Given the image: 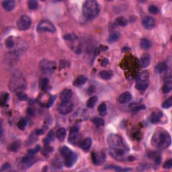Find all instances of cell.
<instances>
[{"mask_svg": "<svg viewBox=\"0 0 172 172\" xmlns=\"http://www.w3.org/2000/svg\"><path fill=\"white\" fill-rule=\"evenodd\" d=\"M107 141L110 146V155L117 160H124L128 148L124 143L123 139L118 134H110L108 137Z\"/></svg>", "mask_w": 172, "mask_h": 172, "instance_id": "1", "label": "cell"}, {"mask_svg": "<svg viewBox=\"0 0 172 172\" xmlns=\"http://www.w3.org/2000/svg\"><path fill=\"white\" fill-rule=\"evenodd\" d=\"M153 146L159 149H166L171 144V139L169 132L162 128L155 131L151 139Z\"/></svg>", "mask_w": 172, "mask_h": 172, "instance_id": "2", "label": "cell"}, {"mask_svg": "<svg viewBox=\"0 0 172 172\" xmlns=\"http://www.w3.org/2000/svg\"><path fill=\"white\" fill-rule=\"evenodd\" d=\"M100 5L94 0H88L83 4V14L86 18L92 20L96 18L100 13Z\"/></svg>", "mask_w": 172, "mask_h": 172, "instance_id": "3", "label": "cell"}, {"mask_svg": "<svg viewBox=\"0 0 172 172\" xmlns=\"http://www.w3.org/2000/svg\"><path fill=\"white\" fill-rule=\"evenodd\" d=\"M27 84L24 77L21 74L13 75L9 81V88L12 92L20 93L26 89Z\"/></svg>", "mask_w": 172, "mask_h": 172, "instance_id": "4", "label": "cell"}, {"mask_svg": "<svg viewBox=\"0 0 172 172\" xmlns=\"http://www.w3.org/2000/svg\"><path fill=\"white\" fill-rule=\"evenodd\" d=\"M149 84V74L147 71L140 73L137 78L136 87L140 91H145Z\"/></svg>", "mask_w": 172, "mask_h": 172, "instance_id": "5", "label": "cell"}, {"mask_svg": "<svg viewBox=\"0 0 172 172\" xmlns=\"http://www.w3.org/2000/svg\"><path fill=\"white\" fill-rule=\"evenodd\" d=\"M56 69V64L53 61L44 59L40 63V69L44 74H51Z\"/></svg>", "mask_w": 172, "mask_h": 172, "instance_id": "6", "label": "cell"}, {"mask_svg": "<svg viewBox=\"0 0 172 172\" xmlns=\"http://www.w3.org/2000/svg\"><path fill=\"white\" fill-rule=\"evenodd\" d=\"M37 31L38 32H55L56 28L52 22L48 20H43L40 22L37 26Z\"/></svg>", "mask_w": 172, "mask_h": 172, "instance_id": "7", "label": "cell"}, {"mask_svg": "<svg viewBox=\"0 0 172 172\" xmlns=\"http://www.w3.org/2000/svg\"><path fill=\"white\" fill-rule=\"evenodd\" d=\"M38 101L40 105L43 107H49L53 103V97L49 94L46 93V91H44L38 96Z\"/></svg>", "mask_w": 172, "mask_h": 172, "instance_id": "8", "label": "cell"}, {"mask_svg": "<svg viewBox=\"0 0 172 172\" xmlns=\"http://www.w3.org/2000/svg\"><path fill=\"white\" fill-rule=\"evenodd\" d=\"M58 112L59 114L62 115H67L72 111L73 109V104L72 102H62L58 106Z\"/></svg>", "mask_w": 172, "mask_h": 172, "instance_id": "9", "label": "cell"}, {"mask_svg": "<svg viewBox=\"0 0 172 172\" xmlns=\"http://www.w3.org/2000/svg\"><path fill=\"white\" fill-rule=\"evenodd\" d=\"M32 21L28 16L24 15L20 18L18 22V27L20 30H26L30 27Z\"/></svg>", "mask_w": 172, "mask_h": 172, "instance_id": "10", "label": "cell"}, {"mask_svg": "<svg viewBox=\"0 0 172 172\" xmlns=\"http://www.w3.org/2000/svg\"><path fill=\"white\" fill-rule=\"evenodd\" d=\"M79 129L77 127H73L71 129L70 133H69V142L71 144L75 145L77 144L79 139Z\"/></svg>", "mask_w": 172, "mask_h": 172, "instance_id": "11", "label": "cell"}, {"mask_svg": "<svg viewBox=\"0 0 172 172\" xmlns=\"http://www.w3.org/2000/svg\"><path fill=\"white\" fill-rule=\"evenodd\" d=\"M155 24H156L155 20L153 18L150 17V16H147L143 20V25L146 29H153L155 26Z\"/></svg>", "mask_w": 172, "mask_h": 172, "instance_id": "12", "label": "cell"}, {"mask_svg": "<svg viewBox=\"0 0 172 172\" xmlns=\"http://www.w3.org/2000/svg\"><path fill=\"white\" fill-rule=\"evenodd\" d=\"M92 161L95 165H100L105 160V155L103 153H92Z\"/></svg>", "mask_w": 172, "mask_h": 172, "instance_id": "13", "label": "cell"}, {"mask_svg": "<svg viewBox=\"0 0 172 172\" xmlns=\"http://www.w3.org/2000/svg\"><path fill=\"white\" fill-rule=\"evenodd\" d=\"M77 161V155L76 153H73L72 155H71L70 156L65 158L64 163L65 165L67 167H71L75 164V163Z\"/></svg>", "mask_w": 172, "mask_h": 172, "instance_id": "14", "label": "cell"}, {"mask_svg": "<svg viewBox=\"0 0 172 172\" xmlns=\"http://www.w3.org/2000/svg\"><path fill=\"white\" fill-rule=\"evenodd\" d=\"M132 99V96L129 91H125L122 93L118 98V102L120 104H126L130 102Z\"/></svg>", "mask_w": 172, "mask_h": 172, "instance_id": "15", "label": "cell"}, {"mask_svg": "<svg viewBox=\"0 0 172 172\" xmlns=\"http://www.w3.org/2000/svg\"><path fill=\"white\" fill-rule=\"evenodd\" d=\"M35 162V158L33 155H29L28 156H26L23 157L21 160V163L24 167H25L26 168L29 167Z\"/></svg>", "mask_w": 172, "mask_h": 172, "instance_id": "16", "label": "cell"}, {"mask_svg": "<svg viewBox=\"0 0 172 172\" xmlns=\"http://www.w3.org/2000/svg\"><path fill=\"white\" fill-rule=\"evenodd\" d=\"M163 114L162 112L160 111H156V112H153L151 115L150 116V122H152L153 124L155 123H158L161 121V118H162Z\"/></svg>", "mask_w": 172, "mask_h": 172, "instance_id": "17", "label": "cell"}, {"mask_svg": "<svg viewBox=\"0 0 172 172\" xmlns=\"http://www.w3.org/2000/svg\"><path fill=\"white\" fill-rule=\"evenodd\" d=\"M73 96V91L71 89H65L61 94V100L62 102H69Z\"/></svg>", "mask_w": 172, "mask_h": 172, "instance_id": "18", "label": "cell"}, {"mask_svg": "<svg viewBox=\"0 0 172 172\" xmlns=\"http://www.w3.org/2000/svg\"><path fill=\"white\" fill-rule=\"evenodd\" d=\"M16 5V1L14 0H7L2 2V6L3 9L7 12H10L14 10Z\"/></svg>", "mask_w": 172, "mask_h": 172, "instance_id": "19", "label": "cell"}, {"mask_svg": "<svg viewBox=\"0 0 172 172\" xmlns=\"http://www.w3.org/2000/svg\"><path fill=\"white\" fill-rule=\"evenodd\" d=\"M151 56L149 54H144L140 59V64L143 68H146L150 65Z\"/></svg>", "mask_w": 172, "mask_h": 172, "instance_id": "20", "label": "cell"}, {"mask_svg": "<svg viewBox=\"0 0 172 172\" xmlns=\"http://www.w3.org/2000/svg\"><path fill=\"white\" fill-rule=\"evenodd\" d=\"M172 89V79L171 77L167 78L166 81L162 87V91L163 94H167L170 92Z\"/></svg>", "mask_w": 172, "mask_h": 172, "instance_id": "21", "label": "cell"}, {"mask_svg": "<svg viewBox=\"0 0 172 172\" xmlns=\"http://www.w3.org/2000/svg\"><path fill=\"white\" fill-rule=\"evenodd\" d=\"M92 145V140L90 138H86L81 141L80 143L81 148L84 151H88L91 148Z\"/></svg>", "mask_w": 172, "mask_h": 172, "instance_id": "22", "label": "cell"}, {"mask_svg": "<svg viewBox=\"0 0 172 172\" xmlns=\"http://www.w3.org/2000/svg\"><path fill=\"white\" fill-rule=\"evenodd\" d=\"M87 77L84 76V75H79L73 81V85L75 86V87H80V86L84 85L87 82Z\"/></svg>", "mask_w": 172, "mask_h": 172, "instance_id": "23", "label": "cell"}, {"mask_svg": "<svg viewBox=\"0 0 172 172\" xmlns=\"http://www.w3.org/2000/svg\"><path fill=\"white\" fill-rule=\"evenodd\" d=\"M57 138L59 139V141H63L65 140V137H66V130L65 128H60L57 130L56 132Z\"/></svg>", "mask_w": 172, "mask_h": 172, "instance_id": "24", "label": "cell"}, {"mask_svg": "<svg viewBox=\"0 0 172 172\" xmlns=\"http://www.w3.org/2000/svg\"><path fill=\"white\" fill-rule=\"evenodd\" d=\"M100 76L104 80H109L113 77V73L111 71H102L100 73Z\"/></svg>", "mask_w": 172, "mask_h": 172, "instance_id": "25", "label": "cell"}, {"mask_svg": "<svg viewBox=\"0 0 172 172\" xmlns=\"http://www.w3.org/2000/svg\"><path fill=\"white\" fill-rule=\"evenodd\" d=\"M167 70V65L165 63H160L155 67V71L159 73L165 72Z\"/></svg>", "mask_w": 172, "mask_h": 172, "instance_id": "26", "label": "cell"}, {"mask_svg": "<svg viewBox=\"0 0 172 172\" xmlns=\"http://www.w3.org/2000/svg\"><path fill=\"white\" fill-rule=\"evenodd\" d=\"M60 153H61V155L64 157V159L66 158V157H67L70 156L71 155H72L73 153L72 150L67 147H63L61 149Z\"/></svg>", "mask_w": 172, "mask_h": 172, "instance_id": "27", "label": "cell"}, {"mask_svg": "<svg viewBox=\"0 0 172 172\" xmlns=\"http://www.w3.org/2000/svg\"><path fill=\"white\" fill-rule=\"evenodd\" d=\"M120 36V34L119 32H114L110 34L109 36V37L108 38V42L109 43H112L114 42H116V40H118L119 39Z\"/></svg>", "mask_w": 172, "mask_h": 172, "instance_id": "28", "label": "cell"}, {"mask_svg": "<svg viewBox=\"0 0 172 172\" xmlns=\"http://www.w3.org/2000/svg\"><path fill=\"white\" fill-rule=\"evenodd\" d=\"M140 46L144 50H147L151 46V42L147 38H142L140 41Z\"/></svg>", "mask_w": 172, "mask_h": 172, "instance_id": "29", "label": "cell"}, {"mask_svg": "<svg viewBox=\"0 0 172 172\" xmlns=\"http://www.w3.org/2000/svg\"><path fill=\"white\" fill-rule=\"evenodd\" d=\"M98 101V97L96 96H91L89 100H87V106L89 108H93L95 106L96 102Z\"/></svg>", "mask_w": 172, "mask_h": 172, "instance_id": "30", "label": "cell"}, {"mask_svg": "<svg viewBox=\"0 0 172 172\" xmlns=\"http://www.w3.org/2000/svg\"><path fill=\"white\" fill-rule=\"evenodd\" d=\"M115 22L117 25L120 26H125L127 25L128 24V21L127 20H126V18L124 17H122H122H118L116 18L115 20Z\"/></svg>", "mask_w": 172, "mask_h": 172, "instance_id": "31", "label": "cell"}, {"mask_svg": "<svg viewBox=\"0 0 172 172\" xmlns=\"http://www.w3.org/2000/svg\"><path fill=\"white\" fill-rule=\"evenodd\" d=\"M98 112H99V113L101 116L106 115V112H107V106H106V103L102 102V104H100V106H98Z\"/></svg>", "mask_w": 172, "mask_h": 172, "instance_id": "32", "label": "cell"}, {"mask_svg": "<svg viewBox=\"0 0 172 172\" xmlns=\"http://www.w3.org/2000/svg\"><path fill=\"white\" fill-rule=\"evenodd\" d=\"M20 148V144L18 142H14L12 143L8 146V150L12 152H16Z\"/></svg>", "mask_w": 172, "mask_h": 172, "instance_id": "33", "label": "cell"}, {"mask_svg": "<svg viewBox=\"0 0 172 172\" xmlns=\"http://www.w3.org/2000/svg\"><path fill=\"white\" fill-rule=\"evenodd\" d=\"M26 124H27V122H26V120L25 119V118H20L19 121H18L17 125H18V127L19 128V129H20V130H24L26 126Z\"/></svg>", "mask_w": 172, "mask_h": 172, "instance_id": "34", "label": "cell"}, {"mask_svg": "<svg viewBox=\"0 0 172 172\" xmlns=\"http://www.w3.org/2000/svg\"><path fill=\"white\" fill-rule=\"evenodd\" d=\"M92 122H94L96 125H97L98 126H104V124H105V121H104V119H102L101 118L99 117H95L92 119Z\"/></svg>", "mask_w": 172, "mask_h": 172, "instance_id": "35", "label": "cell"}, {"mask_svg": "<svg viewBox=\"0 0 172 172\" xmlns=\"http://www.w3.org/2000/svg\"><path fill=\"white\" fill-rule=\"evenodd\" d=\"M28 5L29 9L33 10H36L38 8V1H35V0H30L28 2Z\"/></svg>", "mask_w": 172, "mask_h": 172, "instance_id": "36", "label": "cell"}, {"mask_svg": "<svg viewBox=\"0 0 172 172\" xmlns=\"http://www.w3.org/2000/svg\"><path fill=\"white\" fill-rule=\"evenodd\" d=\"M41 87L43 91H46L48 89L49 87V80L47 78H44L42 80L41 83Z\"/></svg>", "mask_w": 172, "mask_h": 172, "instance_id": "37", "label": "cell"}, {"mask_svg": "<svg viewBox=\"0 0 172 172\" xmlns=\"http://www.w3.org/2000/svg\"><path fill=\"white\" fill-rule=\"evenodd\" d=\"M172 106V98H169V99L163 102L162 104V107L165 109H168V108H171Z\"/></svg>", "mask_w": 172, "mask_h": 172, "instance_id": "38", "label": "cell"}, {"mask_svg": "<svg viewBox=\"0 0 172 172\" xmlns=\"http://www.w3.org/2000/svg\"><path fill=\"white\" fill-rule=\"evenodd\" d=\"M5 45L8 48H11L14 46V41L12 37H8L5 40Z\"/></svg>", "mask_w": 172, "mask_h": 172, "instance_id": "39", "label": "cell"}, {"mask_svg": "<svg viewBox=\"0 0 172 172\" xmlns=\"http://www.w3.org/2000/svg\"><path fill=\"white\" fill-rule=\"evenodd\" d=\"M149 11L151 12V14H156L158 13L159 12V9L157 6H155V5H149Z\"/></svg>", "mask_w": 172, "mask_h": 172, "instance_id": "40", "label": "cell"}, {"mask_svg": "<svg viewBox=\"0 0 172 172\" xmlns=\"http://www.w3.org/2000/svg\"><path fill=\"white\" fill-rule=\"evenodd\" d=\"M8 94H4L3 96H1V106H3V105H5L6 102H7V100L8 99Z\"/></svg>", "mask_w": 172, "mask_h": 172, "instance_id": "41", "label": "cell"}, {"mask_svg": "<svg viewBox=\"0 0 172 172\" xmlns=\"http://www.w3.org/2000/svg\"><path fill=\"white\" fill-rule=\"evenodd\" d=\"M64 39L69 40H75V39H77V36H75L74 34H68L64 36Z\"/></svg>", "mask_w": 172, "mask_h": 172, "instance_id": "42", "label": "cell"}, {"mask_svg": "<svg viewBox=\"0 0 172 172\" xmlns=\"http://www.w3.org/2000/svg\"><path fill=\"white\" fill-rule=\"evenodd\" d=\"M40 147L39 146V145H38V146H36L34 149H30V150H29V151H28V154L31 155H35L36 153L40 150Z\"/></svg>", "mask_w": 172, "mask_h": 172, "instance_id": "43", "label": "cell"}, {"mask_svg": "<svg viewBox=\"0 0 172 172\" xmlns=\"http://www.w3.org/2000/svg\"><path fill=\"white\" fill-rule=\"evenodd\" d=\"M163 167L165 169H171L172 167V159H169L165 161L163 164Z\"/></svg>", "mask_w": 172, "mask_h": 172, "instance_id": "44", "label": "cell"}, {"mask_svg": "<svg viewBox=\"0 0 172 172\" xmlns=\"http://www.w3.org/2000/svg\"><path fill=\"white\" fill-rule=\"evenodd\" d=\"M18 97L20 100H25L26 98H27V96H26V94H24L22 92H20V93H18Z\"/></svg>", "mask_w": 172, "mask_h": 172, "instance_id": "45", "label": "cell"}, {"mask_svg": "<svg viewBox=\"0 0 172 172\" xmlns=\"http://www.w3.org/2000/svg\"><path fill=\"white\" fill-rule=\"evenodd\" d=\"M10 167H11V165H10V163H4V164L2 165V167H1V171H5L7 170V169H10Z\"/></svg>", "mask_w": 172, "mask_h": 172, "instance_id": "46", "label": "cell"}, {"mask_svg": "<svg viewBox=\"0 0 172 172\" xmlns=\"http://www.w3.org/2000/svg\"><path fill=\"white\" fill-rule=\"evenodd\" d=\"M146 108L145 106H137V107H135L134 108V110H133V112H139V110H144Z\"/></svg>", "mask_w": 172, "mask_h": 172, "instance_id": "47", "label": "cell"}, {"mask_svg": "<svg viewBox=\"0 0 172 172\" xmlns=\"http://www.w3.org/2000/svg\"><path fill=\"white\" fill-rule=\"evenodd\" d=\"M108 60L107 59H104L102 61V66H106V65H108Z\"/></svg>", "mask_w": 172, "mask_h": 172, "instance_id": "48", "label": "cell"}, {"mask_svg": "<svg viewBox=\"0 0 172 172\" xmlns=\"http://www.w3.org/2000/svg\"><path fill=\"white\" fill-rule=\"evenodd\" d=\"M28 114H31V115H32V114H34V111H33V110L30 109V108H29V109L28 110Z\"/></svg>", "mask_w": 172, "mask_h": 172, "instance_id": "49", "label": "cell"}]
</instances>
